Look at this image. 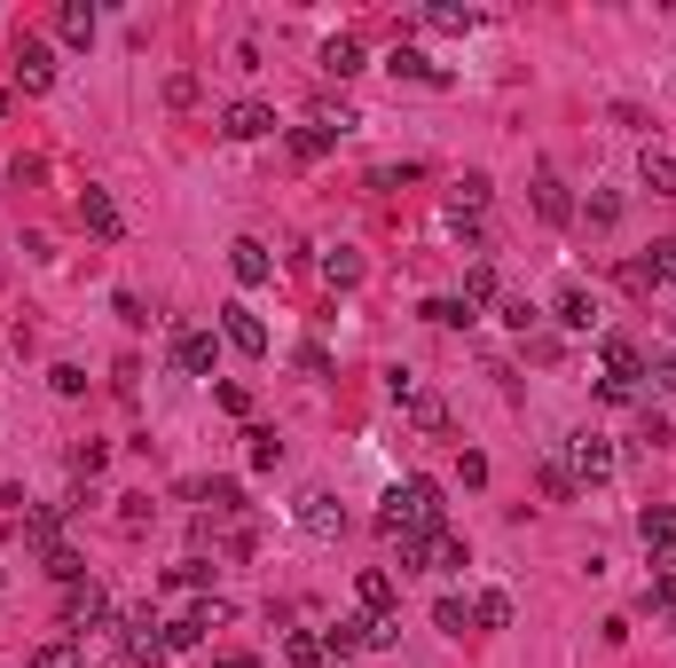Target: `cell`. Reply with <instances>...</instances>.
Segmentation results:
<instances>
[{"instance_id": "ba28073f", "label": "cell", "mask_w": 676, "mask_h": 668, "mask_svg": "<svg viewBox=\"0 0 676 668\" xmlns=\"http://www.w3.org/2000/svg\"><path fill=\"white\" fill-rule=\"evenodd\" d=\"M637 534H646V551H653V566H661V582H676V512H668V504L637 512Z\"/></svg>"}, {"instance_id": "30bf717a", "label": "cell", "mask_w": 676, "mask_h": 668, "mask_svg": "<svg viewBox=\"0 0 676 668\" xmlns=\"http://www.w3.org/2000/svg\"><path fill=\"white\" fill-rule=\"evenodd\" d=\"M566 456H574V480H614V441H605V432H574L566 441Z\"/></svg>"}, {"instance_id": "cb8c5ba5", "label": "cell", "mask_w": 676, "mask_h": 668, "mask_svg": "<svg viewBox=\"0 0 676 668\" xmlns=\"http://www.w3.org/2000/svg\"><path fill=\"white\" fill-rule=\"evenodd\" d=\"M323 72H330V79H354V72H362V40H347V31L323 40Z\"/></svg>"}, {"instance_id": "d590c367", "label": "cell", "mask_w": 676, "mask_h": 668, "mask_svg": "<svg viewBox=\"0 0 676 668\" xmlns=\"http://www.w3.org/2000/svg\"><path fill=\"white\" fill-rule=\"evenodd\" d=\"M103 464H111V449H103V441H79V449H72V472H79V480H95Z\"/></svg>"}, {"instance_id": "4fadbf2b", "label": "cell", "mask_w": 676, "mask_h": 668, "mask_svg": "<svg viewBox=\"0 0 676 668\" xmlns=\"http://www.w3.org/2000/svg\"><path fill=\"white\" fill-rule=\"evenodd\" d=\"M16 87H24V94H48V87H55V48H48V40H24V48H16Z\"/></svg>"}, {"instance_id": "ab89813d", "label": "cell", "mask_w": 676, "mask_h": 668, "mask_svg": "<svg viewBox=\"0 0 676 668\" xmlns=\"http://www.w3.org/2000/svg\"><path fill=\"white\" fill-rule=\"evenodd\" d=\"M213 401H221L228 417H252V386H236V378H228V386H213Z\"/></svg>"}, {"instance_id": "5bb4252c", "label": "cell", "mask_w": 676, "mask_h": 668, "mask_svg": "<svg viewBox=\"0 0 676 668\" xmlns=\"http://www.w3.org/2000/svg\"><path fill=\"white\" fill-rule=\"evenodd\" d=\"M221 134H228V142H260V134H276V111H267V103H228Z\"/></svg>"}, {"instance_id": "52a82bcc", "label": "cell", "mask_w": 676, "mask_h": 668, "mask_svg": "<svg viewBox=\"0 0 676 668\" xmlns=\"http://www.w3.org/2000/svg\"><path fill=\"white\" fill-rule=\"evenodd\" d=\"M79 228L95 244H118L126 237V213H118V197L111 189H79Z\"/></svg>"}, {"instance_id": "f546056e", "label": "cell", "mask_w": 676, "mask_h": 668, "mask_svg": "<svg viewBox=\"0 0 676 668\" xmlns=\"http://www.w3.org/2000/svg\"><path fill=\"white\" fill-rule=\"evenodd\" d=\"M32 668H79V645H72V638H48V645H32Z\"/></svg>"}, {"instance_id": "ee69618b", "label": "cell", "mask_w": 676, "mask_h": 668, "mask_svg": "<svg viewBox=\"0 0 676 668\" xmlns=\"http://www.w3.org/2000/svg\"><path fill=\"white\" fill-rule=\"evenodd\" d=\"M646 267H653V283H676V237H668V244H653V260H646Z\"/></svg>"}, {"instance_id": "b9f144b4", "label": "cell", "mask_w": 676, "mask_h": 668, "mask_svg": "<svg viewBox=\"0 0 676 668\" xmlns=\"http://www.w3.org/2000/svg\"><path fill=\"white\" fill-rule=\"evenodd\" d=\"M496 315H503V323H512V330H519V339H527V330H535V307H527V299H496Z\"/></svg>"}, {"instance_id": "484cf974", "label": "cell", "mask_w": 676, "mask_h": 668, "mask_svg": "<svg viewBox=\"0 0 676 668\" xmlns=\"http://www.w3.org/2000/svg\"><path fill=\"white\" fill-rule=\"evenodd\" d=\"M472 629H512V597H503V590H480V597H472Z\"/></svg>"}, {"instance_id": "60d3db41", "label": "cell", "mask_w": 676, "mask_h": 668, "mask_svg": "<svg viewBox=\"0 0 676 668\" xmlns=\"http://www.w3.org/2000/svg\"><path fill=\"white\" fill-rule=\"evenodd\" d=\"M433 621H441L449 638H464V629H472V606H456V597H441V606H433Z\"/></svg>"}, {"instance_id": "f1b7e54d", "label": "cell", "mask_w": 676, "mask_h": 668, "mask_svg": "<svg viewBox=\"0 0 676 668\" xmlns=\"http://www.w3.org/2000/svg\"><path fill=\"white\" fill-rule=\"evenodd\" d=\"M323 283H338V291H347V283H362V260H354L347 244H338V252H323Z\"/></svg>"}, {"instance_id": "f35d334b", "label": "cell", "mask_w": 676, "mask_h": 668, "mask_svg": "<svg viewBox=\"0 0 676 668\" xmlns=\"http://www.w3.org/2000/svg\"><path fill=\"white\" fill-rule=\"evenodd\" d=\"M622 220V197L614 189H590V228H614Z\"/></svg>"}, {"instance_id": "f5cc1de1", "label": "cell", "mask_w": 676, "mask_h": 668, "mask_svg": "<svg viewBox=\"0 0 676 668\" xmlns=\"http://www.w3.org/2000/svg\"><path fill=\"white\" fill-rule=\"evenodd\" d=\"M338 668H347V660H338Z\"/></svg>"}, {"instance_id": "83f0119b", "label": "cell", "mask_w": 676, "mask_h": 668, "mask_svg": "<svg viewBox=\"0 0 676 668\" xmlns=\"http://www.w3.org/2000/svg\"><path fill=\"white\" fill-rule=\"evenodd\" d=\"M245 441H252V472H276V464H284V441H276L267 425H252Z\"/></svg>"}, {"instance_id": "ffe728a7", "label": "cell", "mask_w": 676, "mask_h": 668, "mask_svg": "<svg viewBox=\"0 0 676 668\" xmlns=\"http://www.w3.org/2000/svg\"><path fill=\"white\" fill-rule=\"evenodd\" d=\"M95 24H103V16H95L87 0H63V9H55V31H63L72 48H87V40H95Z\"/></svg>"}, {"instance_id": "7dc6e473", "label": "cell", "mask_w": 676, "mask_h": 668, "mask_svg": "<svg viewBox=\"0 0 676 668\" xmlns=\"http://www.w3.org/2000/svg\"><path fill=\"white\" fill-rule=\"evenodd\" d=\"M622 283H629L637 299H646V291H661V283H653V267H646V260H629V267H622Z\"/></svg>"}, {"instance_id": "74e56055", "label": "cell", "mask_w": 676, "mask_h": 668, "mask_svg": "<svg viewBox=\"0 0 676 668\" xmlns=\"http://www.w3.org/2000/svg\"><path fill=\"white\" fill-rule=\"evenodd\" d=\"M488 205V174H464L456 181V213H480Z\"/></svg>"}, {"instance_id": "1f68e13d", "label": "cell", "mask_w": 676, "mask_h": 668, "mask_svg": "<svg viewBox=\"0 0 676 668\" xmlns=\"http://www.w3.org/2000/svg\"><path fill=\"white\" fill-rule=\"evenodd\" d=\"M323 150H330V134H323V126H291V157H299V165H315Z\"/></svg>"}, {"instance_id": "4dcf8cb0", "label": "cell", "mask_w": 676, "mask_h": 668, "mask_svg": "<svg viewBox=\"0 0 676 668\" xmlns=\"http://www.w3.org/2000/svg\"><path fill=\"white\" fill-rule=\"evenodd\" d=\"M464 299H472V307H488V299H503V283H496V267H488V260L464 276Z\"/></svg>"}, {"instance_id": "ac0fdd59", "label": "cell", "mask_w": 676, "mask_h": 668, "mask_svg": "<svg viewBox=\"0 0 676 668\" xmlns=\"http://www.w3.org/2000/svg\"><path fill=\"white\" fill-rule=\"evenodd\" d=\"M433 330H472V323H480V307H472V299H425V307H417Z\"/></svg>"}, {"instance_id": "c3c4849f", "label": "cell", "mask_w": 676, "mask_h": 668, "mask_svg": "<svg viewBox=\"0 0 676 668\" xmlns=\"http://www.w3.org/2000/svg\"><path fill=\"white\" fill-rule=\"evenodd\" d=\"M653 386H668V393H676V354H661V362H653Z\"/></svg>"}, {"instance_id": "7402d4cb", "label": "cell", "mask_w": 676, "mask_h": 668, "mask_svg": "<svg viewBox=\"0 0 676 668\" xmlns=\"http://www.w3.org/2000/svg\"><path fill=\"white\" fill-rule=\"evenodd\" d=\"M637 181H646L653 197H676V157L668 150H646V157H637Z\"/></svg>"}, {"instance_id": "277c9868", "label": "cell", "mask_w": 676, "mask_h": 668, "mask_svg": "<svg viewBox=\"0 0 676 668\" xmlns=\"http://www.w3.org/2000/svg\"><path fill=\"white\" fill-rule=\"evenodd\" d=\"M118 629H126L118 645H126V660H134V668H158V660H174V645H165V621H158L150 606H142V614H118Z\"/></svg>"}, {"instance_id": "bcb514c9", "label": "cell", "mask_w": 676, "mask_h": 668, "mask_svg": "<svg viewBox=\"0 0 676 668\" xmlns=\"http://www.w3.org/2000/svg\"><path fill=\"white\" fill-rule=\"evenodd\" d=\"M646 606H653L661 621H676V582H653V590H646Z\"/></svg>"}, {"instance_id": "8992f818", "label": "cell", "mask_w": 676, "mask_h": 668, "mask_svg": "<svg viewBox=\"0 0 676 668\" xmlns=\"http://www.w3.org/2000/svg\"><path fill=\"white\" fill-rule=\"evenodd\" d=\"M63 621H72V629H111L118 606H111L103 582H72V590H63Z\"/></svg>"}, {"instance_id": "6da1fadb", "label": "cell", "mask_w": 676, "mask_h": 668, "mask_svg": "<svg viewBox=\"0 0 676 668\" xmlns=\"http://www.w3.org/2000/svg\"><path fill=\"white\" fill-rule=\"evenodd\" d=\"M433 527H449L441 480H425V472L393 480L386 488V512H378V534H386V543H410V534H433Z\"/></svg>"}, {"instance_id": "8fae6325", "label": "cell", "mask_w": 676, "mask_h": 668, "mask_svg": "<svg viewBox=\"0 0 676 668\" xmlns=\"http://www.w3.org/2000/svg\"><path fill=\"white\" fill-rule=\"evenodd\" d=\"M221 339H228L236 354H252V362H260V354H267V323L245 307V299H236V307H221Z\"/></svg>"}, {"instance_id": "f907efd6", "label": "cell", "mask_w": 676, "mask_h": 668, "mask_svg": "<svg viewBox=\"0 0 676 668\" xmlns=\"http://www.w3.org/2000/svg\"><path fill=\"white\" fill-rule=\"evenodd\" d=\"M0 111H9V94H0Z\"/></svg>"}, {"instance_id": "7a4b0ae2", "label": "cell", "mask_w": 676, "mask_h": 668, "mask_svg": "<svg viewBox=\"0 0 676 668\" xmlns=\"http://www.w3.org/2000/svg\"><path fill=\"white\" fill-rule=\"evenodd\" d=\"M393 551H401V566H425V575H456V566H472V551H464V534H456V527L410 534V543H393Z\"/></svg>"}, {"instance_id": "44dd1931", "label": "cell", "mask_w": 676, "mask_h": 668, "mask_svg": "<svg viewBox=\"0 0 676 668\" xmlns=\"http://www.w3.org/2000/svg\"><path fill=\"white\" fill-rule=\"evenodd\" d=\"M559 323H566V330H598V299H590L583 283H566V291H559Z\"/></svg>"}, {"instance_id": "681fc988", "label": "cell", "mask_w": 676, "mask_h": 668, "mask_svg": "<svg viewBox=\"0 0 676 668\" xmlns=\"http://www.w3.org/2000/svg\"><path fill=\"white\" fill-rule=\"evenodd\" d=\"M213 668H260V660H252V653H221Z\"/></svg>"}, {"instance_id": "3957f363", "label": "cell", "mask_w": 676, "mask_h": 668, "mask_svg": "<svg viewBox=\"0 0 676 668\" xmlns=\"http://www.w3.org/2000/svg\"><path fill=\"white\" fill-rule=\"evenodd\" d=\"M598 362H605L598 393H605V401H637V378H646V354H637V339H605Z\"/></svg>"}, {"instance_id": "5b68a950", "label": "cell", "mask_w": 676, "mask_h": 668, "mask_svg": "<svg viewBox=\"0 0 676 668\" xmlns=\"http://www.w3.org/2000/svg\"><path fill=\"white\" fill-rule=\"evenodd\" d=\"M291 519H299V534H315V543H338V534H347V504H338L330 488H308L291 504Z\"/></svg>"}, {"instance_id": "d6a6232c", "label": "cell", "mask_w": 676, "mask_h": 668, "mask_svg": "<svg viewBox=\"0 0 676 668\" xmlns=\"http://www.w3.org/2000/svg\"><path fill=\"white\" fill-rule=\"evenodd\" d=\"M150 519H158V504H150V495H118V527H126V534H142Z\"/></svg>"}, {"instance_id": "2e32d148", "label": "cell", "mask_w": 676, "mask_h": 668, "mask_svg": "<svg viewBox=\"0 0 676 668\" xmlns=\"http://www.w3.org/2000/svg\"><path fill=\"white\" fill-rule=\"evenodd\" d=\"M386 72H393V79H417V87H449V72H441V63H425L417 48H393Z\"/></svg>"}, {"instance_id": "e575fe53", "label": "cell", "mask_w": 676, "mask_h": 668, "mask_svg": "<svg viewBox=\"0 0 676 668\" xmlns=\"http://www.w3.org/2000/svg\"><path fill=\"white\" fill-rule=\"evenodd\" d=\"M48 386H55L63 401H79V393H87V370H79V362H55V370H48Z\"/></svg>"}, {"instance_id": "9a60e30c", "label": "cell", "mask_w": 676, "mask_h": 668, "mask_svg": "<svg viewBox=\"0 0 676 668\" xmlns=\"http://www.w3.org/2000/svg\"><path fill=\"white\" fill-rule=\"evenodd\" d=\"M535 213H543L551 228H566V220H574V197H566V181L551 174V165H535Z\"/></svg>"}, {"instance_id": "836d02e7", "label": "cell", "mask_w": 676, "mask_h": 668, "mask_svg": "<svg viewBox=\"0 0 676 668\" xmlns=\"http://www.w3.org/2000/svg\"><path fill=\"white\" fill-rule=\"evenodd\" d=\"M165 582H174V590H205L213 566H205V558H181V566H165Z\"/></svg>"}, {"instance_id": "e0dca14e", "label": "cell", "mask_w": 676, "mask_h": 668, "mask_svg": "<svg viewBox=\"0 0 676 668\" xmlns=\"http://www.w3.org/2000/svg\"><path fill=\"white\" fill-rule=\"evenodd\" d=\"M354 597H362V614H393V575H386V566H362Z\"/></svg>"}, {"instance_id": "7c38bea8", "label": "cell", "mask_w": 676, "mask_h": 668, "mask_svg": "<svg viewBox=\"0 0 676 668\" xmlns=\"http://www.w3.org/2000/svg\"><path fill=\"white\" fill-rule=\"evenodd\" d=\"M228 276L245 283V291H260L267 276H276V260H267V244H260V237H236V244H228Z\"/></svg>"}, {"instance_id": "d6986e66", "label": "cell", "mask_w": 676, "mask_h": 668, "mask_svg": "<svg viewBox=\"0 0 676 668\" xmlns=\"http://www.w3.org/2000/svg\"><path fill=\"white\" fill-rule=\"evenodd\" d=\"M24 543L40 558H55L63 551V512H24Z\"/></svg>"}, {"instance_id": "4316f807", "label": "cell", "mask_w": 676, "mask_h": 668, "mask_svg": "<svg viewBox=\"0 0 676 668\" xmlns=\"http://www.w3.org/2000/svg\"><path fill=\"white\" fill-rule=\"evenodd\" d=\"M410 417H417V432H449V401L417 386V393H410Z\"/></svg>"}, {"instance_id": "9c48e42d", "label": "cell", "mask_w": 676, "mask_h": 668, "mask_svg": "<svg viewBox=\"0 0 676 668\" xmlns=\"http://www.w3.org/2000/svg\"><path fill=\"white\" fill-rule=\"evenodd\" d=\"M213 354H221L213 330H197V323L174 330V370H181V378H213Z\"/></svg>"}, {"instance_id": "816d5d0a", "label": "cell", "mask_w": 676, "mask_h": 668, "mask_svg": "<svg viewBox=\"0 0 676 668\" xmlns=\"http://www.w3.org/2000/svg\"><path fill=\"white\" fill-rule=\"evenodd\" d=\"M0 582H9V575H0Z\"/></svg>"}, {"instance_id": "d4e9b609", "label": "cell", "mask_w": 676, "mask_h": 668, "mask_svg": "<svg viewBox=\"0 0 676 668\" xmlns=\"http://www.w3.org/2000/svg\"><path fill=\"white\" fill-rule=\"evenodd\" d=\"M284 660H291V668H330V653H323L315 629H291V638H284Z\"/></svg>"}, {"instance_id": "7bdbcfd3", "label": "cell", "mask_w": 676, "mask_h": 668, "mask_svg": "<svg viewBox=\"0 0 676 668\" xmlns=\"http://www.w3.org/2000/svg\"><path fill=\"white\" fill-rule=\"evenodd\" d=\"M543 495H551V504H566V495H574V472H566V464H543Z\"/></svg>"}, {"instance_id": "603a6c76", "label": "cell", "mask_w": 676, "mask_h": 668, "mask_svg": "<svg viewBox=\"0 0 676 668\" xmlns=\"http://www.w3.org/2000/svg\"><path fill=\"white\" fill-rule=\"evenodd\" d=\"M205 629H213V621H205V597H197L189 614H174V621H165V645H174V653H189L197 638H205Z\"/></svg>"}, {"instance_id": "8d00e7d4", "label": "cell", "mask_w": 676, "mask_h": 668, "mask_svg": "<svg viewBox=\"0 0 676 668\" xmlns=\"http://www.w3.org/2000/svg\"><path fill=\"white\" fill-rule=\"evenodd\" d=\"M425 24H433V31H472L480 16H472V9H449V0H441V9H425Z\"/></svg>"}, {"instance_id": "f6af8a7d", "label": "cell", "mask_w": 676, "mask_h": 668, "mask_svg": "<svg viewBox=\"0 0 676 668\" xmlns=\"http://www.w3.org/2000/svg\"><path fill=\"white\" fill-rule=\"evenodd\" d=\"M165 103L189 111V103H197V79H189V72H174V79H165Z\"/></svg>"}]
</instances>
